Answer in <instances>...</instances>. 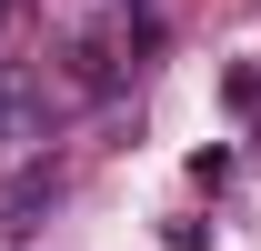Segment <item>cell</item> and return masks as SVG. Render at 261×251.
Listing matches in <instances>:
<instances>
[{"instance_id": "6da1fadb", "label": "cell", "mask_w": 261, "mask_h": 251, "mask_svg": "<svg viewBox=\"0 0 261 251\" xmlns=\"http://www.w3.org/2000/svg\"><path fill=\"white\" fill-rule=\"evenodd\" d=\"M141 51H151V20H141V31H130V20H100V31H81V40L61 51L70 101H111L130 70H141Z\"/></svg>"}, {"instance_id": "7a4b0ae2", "label": "cell", "mask_w": 261, "mask_h": 251, "mask_svg": "<svg viewBox=\"0 0 261 251\" xmlns=\"http://www.w3.org/2000/svg\"><path fill=\"white\" fill-rule=\"evenodd\" d=\"M50 211H61V171H50V161H20V171L0 181V241H31Z\"/></svg>"}, {"instance_id": "3957f363", "label": "cell", "mask_w": 261, "mask_h": 251, "mask_svg": "<svg viewBox=\"0 0 261 251\" xmlns=\"http://www.w3.org/2000/svg\"><path fill=\"white\" fill-rule=\"evenodd\" d=\"M20 141H50V81L0 61V151H20Z\"/></svg>"}]
</instances>
